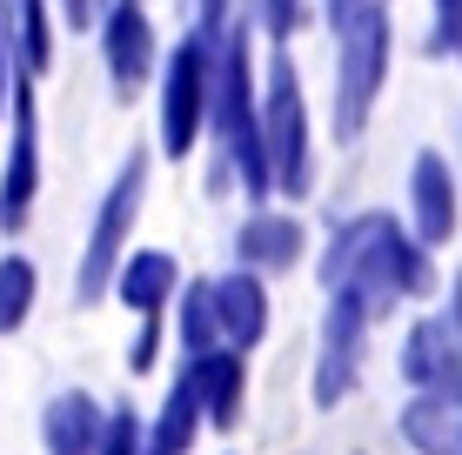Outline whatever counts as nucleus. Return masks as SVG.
<instances>
[{
    "label": "nucleus",
    "instance_id": "f257e3e1",
    "mask_svg": "<svg viewBox=\"0 0 462 455\" xmlns=\"http://www.w3.org/2000/svg\"><path fill=\"white\" fill-rule=\"evenodd\" d=\"M429 281H436L429 248L395 222V214H382V208L342 222L336 234H328V248H322V288L348 295L369 322L395 315V302L429 295Z\"/></svg>",
    "mask_w": 462,
    "mask_h": 455
},
{
    "label": "nucleus",
    "instance_id": "f03ea898",
    "mask_svg": "<svg viewBox=\"0 0 462 455\" xmlns=\"http://www.w3.org/2000/svg\"><path fill=\"white\" fill-rule=\"evenodd\" d=\"M322 21L336 41V141L356 148L389 87V0H322Z\"/></svg>",
    "mask_w": 462,
    "mask_h": 455
},
{
    "label": "nucleus",
    "instance_id": "7ed1b4c3",
    "mask_svg": "<svg viewBox=\"0 0 462 455\" xmlns=\"http://www.w3.org/2000/svg\"><path fill=\"white\" fill-rule=\"evenodd\" d=\"M208 87H215V27L188 21L174 47H162L154 68V154L162 161H195V148L208 141Z\"/></svg>",
    "mask_w": 462,
    "mask_h": 455
},
{
    "label": "nucleus",
    "instance_id": "20e7f679",
    "mask_svg": "<svg viewBox=\"0 0 462 455\" xmlns=\"http://www.w3.org/2000/svg\"><path fill=\"white\" fill-rule=\"evenodd\" d=\"M262 161L275 201H309L315 195V128H309V87L289 47H268L262 60Z\"/></svg>",
    "mask_w": 462,
    "mask_h": 455
},
{
    "label": "nucleus",
    "instance_id": "39448f33",
    "mask_svg": "<svg viewBox=\"0 0 462 455\" xmlns=\"http://www.w3.org/2000/svg\"><path fill=\"white\" fill-rule=\"evenodd\" d=\"M148 181H154V148H127L115 181H107L101 201H94L81 261H74V308L107 302V281H115L121 255L134 248V222H141V208H148Z\"/></svg>",
    "mask_w": 462,
    "mask_h": 455
},
{
    "label": "nucleus",
    "instance_id": "423d86ee",
    "mask_svg": "<svg viewBox=\"0 0 462 455\" xmlns=\"http://www.w3.org/2000/svg\"><path fill=\"white\" fill-rule=\"evenodd\" d=\"M94 47H101V74L107 94L127 107L154 87V68H162V27H154L148 0H94Z\"/></svg>",
    "mask_w": 462,
    "mask_h": 455
},
{
    "label": "nucleus",
    "instance_id": "0eeeda50",
    "mask_svg": "<svg viewBox=\"0 0 462 455\" xmlns=\"http://www.w3.org/2000/svg\"><path fill=\"white\" fill-rule=\"evenodd\" d=\"M7 154H0V234H21L27 214L41 201V81L34 74H14V94H7Z\"/></svg>",
    "mask_w": 462,
    "mask_h": 455
},
{
    "label": "nucleus",
    "instance_id": "6e6552de",
    "mask_svg": "<svg viewBox=\"0 0 462 455\" xmlns=\"http://www.w3.org/2000/svg\"><path fill=\"white\" fill-rule=\"evenodd\" d=\"M362 349H369V315H362L348 295H328L322 315V341H315V409H336L362 375Z\"/></svg>",
    "mask_w": 462,
    "mask_h": 455
},
{
    "label": "nucleus",
    "instance_id": "1a4fd4ad",
    "mask_svg": "<svg viewBox=\"0 0 462 455\" xmlns=\"http://www.w3.org/2000/svg\"><path fill=\"white\" fill-rule=\"evenodd\" d=\"M235 268L248 275H289L301 255H309V228H301L295 208H275V201H262V208H248L242 222H235V241H228Z\"/></svg>",
    "mask_w": 462,
    "mask_h": 455
},
{
    "label": "nucleus",
    "instance_id": "9d476101",
    "mask_svg": "<svg viewBox=\"0 0 462 455\" xmlns=\"http://www.w3.org/2000/svg\"><path fill=\"white\" fill-rule=\"evenodd\" d=\"M462 228V187H456V168L442 161L436 148L416 154V168H409V234L436 255V248H449V234Z\"/></svg>",
    "mask_w": 462,
    "mask_h": 455
},
{
    "label": "nucleus",
    "instance_id": "9b49d317",
    "mask_svg": "<svg viewBox=\"0 0 462 455\" xmlns=\"http://www.w3.org/2000/svg\"><path fill=\"white\" fill-rule=\"evenodd\" d=\"M208 295H215V328H221V349L235 355H254L268 341V281L248 275V268H221L208 275Z\"/></svg>",
    "mask_w": 462,
    "mask_h": 455
},
{
    "label": "nucleus",
    "instance_id": "f8f14e48",
    "mask_svg": "<svg viewBox=\"0 0 462 455\" xmlns=\"http://www.w3.org/2000/svg\"><path fill=\"white\" fill-rule=\"evenodd\" d=\"M107 295H115L134 322H168L174 295H181V261H174L168 248H127L115 281H107Z\"/></svg>",
    "mask_w": 462,
    "mask_h": 455
},
{
    "label": "nucleus",
    "instance_id": "ddd939ff",
    "mask_svg": "<svg viewBox=\"0 0 462 455\" xmlns=\"http://www.w3.org/2000/svg\"><path fill=\"white\" fill-rule=\"evenodd\" d=\"M402 382L416 388V396H456L462 402V335L449 322L422 315L402 335Z\"/></svg>",
    "mask_w": 462,
    "mask_h": 455
},
{
    "label": "nucleus",
    "instance_id": "4468645a",
    "mask_svg": "<svg viewBox=\"0 0 462 455\" xmlns=\"http://www.w3.org/2000/svg\"><path fill=\"white\" fill-rule=\"evenodd\" d=\"M181 375L195 382V396H201V422L228 435L235 422H242V409H248V355L208 349V355H195V362H181Z\"/></svg>",
    "mask_w": 462,
    "mask_h": 455
},
{
    "label": "nucleus",
    "instance_id": "2eb2a0df",
    "mask_svg": "<svg viewBox=\"0 0 462 455\" xmlns=\"http://www.w3.org/2000/svg\"><path fill=\"white\" fill-rule=\"evenodd\" d=\"M107 402L94 388H54L41 402V455H94Z\"/></svg>",
    "mask_w": 462,
    "mask_h": 455
},
{
    "label": "nucleus",
    "instance_id": "dca6fc26",
    "mask_svg": "<svg viewBox=\"0 0 462 455\" xmlns=\"http://www.w3.org/2000/svg\"><path fill=\"white\" fill-rule=\"evenodd\" d=\"M395 429H402V442L416 455H462V402L456 396H409Z\"/></svg>",
    "mask_w": 462,
    "mask_h": 455
},
{
    "label": "nucleus",
    "instance_id": "f3484780",
    "mask_svg": "<svg viewBox=\"0 0 462 455\" xmlns=\"http://www.w3.org/2000/svg\"><path fill=\"white\" fill-rule=\"evenodd\" d=\"M201 429H208V422H201L195 382H188V375H174L168 396H162V409L148 415V449H154V455H188V449L201 442Z\"/></svg>",
    "mask_w": 462,
    "mask_h": 455
},
{
    "label": "nucleus",
    "instance_id": "a211bd4d",
    "mask_svg": "<svg viewBox=\"0 0 462 455\" xmlns=\"http://www.w3.org/2000/svg\"><path fill=\"white\" fill-rule=\"evenodd\" d=\"M174 349H181V362H195V355L221 349V328H215V295H208V275L201 281H181V295H174Z\"/></svg>",
    "mask_w": 462,
    "mask_h": 455
},
{
    "label": "nucleus",
    "instance_id": "6ab92c4d",
    "mask_svg": "<svg viewBox=\"0 0 462 455\" xmlns=\"http://www.w3.org/2000/svg\"><path fill=\"white\" fill-rule=\"evenodd\" d=\"M34 302H41V268H34V255L7 248V255H0V341L21 335V328L34 322Z\"/></svg>",
    "mask_w": 462,
    "mask_h": 455
},
{
    "label": "nucleus",
    "instance_id": "aec40b11",
    "mask_svg": "<svg viewBox=\"0 0 462 455\" xmlns=\"http://www.w3.org/2000/svg\"><path fill=\"white\" fill-rule=\"evenodd\" d=\"M94 455H148V415L134 409V402H107L101 415V442H94Z\"/></svg>",
    "mask_w": 462,
    "mask_h": 455
},
{
    "label": "nucleus",
    "instance_id": "412c9836",
    "mask_svg": "<svg viewBox=\"0 0 462 455\" xmlns=\"http://www.w3.org/2000/svg\"><path fill=\"white\" fill-rule=\"evenodd\" d=\"M235 7L254 21V34H262L268 47H289L295 27H301V0H235Z\"/></svg>",
    "mask_w": 462,
    "mask_h": 455
},
{
    "label": "nucleus",
    "instance_id": "4be33fe9",
    "mask_svg": "<svg viewBox=\"0 0 462 455\" xmlns=\"http://www.w3.org/2000/svg\"><path fill=\"white\" fill-rule=\"evenodd\" d=\"M442 60H462V0H436V34H429Z\"/></svg>",
    "mask_w": 462,
    "mask_h": 455
},
{
    "label": "nucleus",
    "instance_id": "5701e85b",
    "mask_svg": "<svg viewBox=\"0 0 462 455\" xmlns=\"http://www.w3.org/2000/svg\"><path fill=\"white\" fill-rule=\"evenodd\" d=\"M162 328H168V322H141V328H134V349H127V369H134V375L154 369V355H162Z\"/></svg>",
    "mask_w": 462,
    "mask_h": 455
},
{
    "label": "nucleus",
    "instance_id": "b1692460",
    "mask_svg": "<svg viewBox=\"0 0 462 455\" xmlns=\"http://www.w3.org/2000/svg\"><path fill=\"white\" fill-rule=\"evenodd\" d=\"M14 74H21V60H14V41H7V21H0V121H7V94H14Z\"/></svg>",
    "mask_w": 462,
    "mask_h": 455
},
{
    "label": "nucleus",
    "instance_id": "393cba45",
    "mask_svg": "<svg viewBox=\"0 0 462 455\" xmlns=\"http://www.w3.org/2000/svg\"><path fill=\"white\" fill-rule=\"evenodd\" d=\"M54 21L74 27V34H88L94 27V0H54Z\"/></svg>",
    "mask_w": 462,
    "mask_h": 455
},
{
    "label": "nucleus",
    "instance_id": "a878e982",
    "mask_svg": "<svg viewBox=\"0 0 462 455\" xmlns=\"http://www.w3.org/2000/svg\"><path fill=\"white\" fill-rule=\"evenodd\" d=\"M235 14V0H195V14H188V21H201V27H221Z\"/></svg>",
    "mask_w": 462,
    "mask_h": 455
},
{
    "label": "nucleus",
    "instance_id": "bb28decb",
    "mask_svg": "<svg viewBox=\"0 0 462 455\" xmlns=\"http://www.w3.org/2000/svg\"><path fill=\"white\" fill-rule=\"evenodd\" d=\"M449 328H456V335H462V281H456V288H449Z\"/></svg>",
    "mask_w": 462,
    "mask_h": 455
},
{
    "label": "nucleus",
    "instance_id": "cd10ccee",
    "mask_svg": "<svg viewBox=\"0 0 462 455\" xmlns=\"http://www.w3.org/2000/svg\"><path fill=\"white\" fill-rule=\"evenodd\" d=\"M148 455H154V449H148Z\"/></svg>",
    "mask_w": 462,
    "mask_h": 455
}]
</instances>
